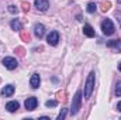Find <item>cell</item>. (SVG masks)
<instances>
[{
  "mask_svg": "<svg viewBox=\"0 0 121 120\" xmlns=\"http://www.w3.org/2000/svg\"><path fill=\"white\" fill-rule=\"evenodd\" d=\"M94 82H96V75H94V72H90L89 74V76H87V79H86V83H85V99L87 100V99H90L91 93H93V90H94Z\"/></svg>",
  "mask_w": 121,
  "mask_h": 120,
  "instance_id": "6da1fadb",
  "label": "cell"
},
{
  "mask_svg": "<svg viewBox=\"0 0 121 120\" xmlns=\"http://www.w3.org/2000/svg\"><path fill=\"white\" fill-rule=\"evenodd\" d=\"M80 105H82V90H78L73 96V100H72V109H70V115L75 116L78 115L79 109H80Z\"/></svg>",
  "mask_w": 121,
  "mask_h": 120,
  "instance_id": "7a4b0ae2",
  "label": "cell"
},
{
  "mask_svg": "<svg viewBox=\"0 0 121 120\" xmlns=\"http://www.w3.org/2000/svg\"><path fill=\"white\" fill-rule=\"evenodd\" d=\"M101 30H103V34H106V35H111V34H114V24H113V21L110 20V18H106V20H103V23H101Z\"/></svg>",
  "mask_w": 121,
  "mask_h": 120,
  "instance_id": "3957f363",
  "label": "cell"
},
{
  "mask_svg": "<svg viewBox=\"0 0 121 120\" xmlns=\"http://www.w3.org/2000/svg\"><path fill=\"white\" fill-rule=\"evenodd\" d=\"M1 64H3L7 69H10V71L16 69V68L18 66V62H17V60H16V58H13V57H6V58H3Z\"/></svg>",
  "mask_w": 121,
  "mask_h": 120,
  "instance_id": "277c9868",
  "label": "cell"
},
{
  "mask_svg": "<svg viewBox=\"0 0 121 120\" xmlns=\"http://www.w3.org/2000/svg\"><path fill=\"white\" fill-rule=\"evenodd\" d=\"M47 42L49 44V45H58V42H59V32L58 31H51L49 34H48V37H47Z\"/></svg>",
  "mask_w": 121,
  "mask_h": 120,
  "instance_id": "5b68a950",
  "label": "cell"
},
{
  "mask_svg": "<svg viewBox=\"0 0 121 120\" xmlns=\"http://www.w3.org/2000/svg\"><path fill=\"white\" fill-rule=\"evenodd\" d=\"M37 105H38V99H37V97H34V96L27 97V99H26V102H24V106H26V109H27V110H34V109L37 107Z\"/></svg>",
  "mask_w": 121,
  "mask_h": 120,
  "instance_id": "8992f818",
  "label": "cell"
},
{
  "mask_svg": "<svg viewBox=\"0 0 121 120\" xmlns=\"http://www.w3.org/2000/svg\"><path fill=\"white\" fill-rule=\"evenodd\" d=\"M35 7H37V10H39V11H45V10H48V7H49V1L48 0H35Z\"/></svg>",
  "mask_w": 121,
  "mask_h": 120,
  "instance_id": "52a82bcc",
  "label": "cell"
},
{
  "mask_svg": "<svg viewBox=\"0 0 121 120\" xmlns=\"http://www.w3.org/2000/svg\"><path fill=\"white\" fill-rule=\"evenodd\" d=\"M39 83H41L39 75H38V74H32V76H31V79H30V86L32 89H37V88L39 86Z\"/></svg>",
  "mask_w": 121,
  "mask_h": 120,
  "instance_id": "ba28073f",
  "label": "cell"
},
{
  "mask_svg": "<svg viewBox=\"0 0 121 120\" xmlns=\"http://www.w3.org/2000/svg\"><path fill=\"white\" fill-rule=\"evenodd\" d=\"M18 107H20V103H18V102H16V100H11V102H9V103L6 105L7 112H10V113L17 112V110H18Z\"/></svg>",
  "mask_w": 121,
  "mask_h": 120,
  "instance_id": "9c48e42d",
  "label": "cell"
},
{
  "mask_svg": "<svg viewBox=\"0 0 121 120\" xmlns=\"http://www.w3.org/2000/svg\"><path fill=\"white\" fill-rule=\"evenodd\" d=\"M108 48H114L117 52H121V40H111L107 42Z\"/></svg>",
  "mask_w": 121,
  "mask_h": 120,
  "instance_id": "30bf717a",
  "label": "cell"
},
{
  "mask_svg": "<svg viewBox=\"0 0 121 120\" xmlns=\"http://www.w3.org/2000/svg\"><path fill=\"white\" fill-rule=\"evenodd\" d=\"M83 34H85L86 37H89V38H93V37L96 35L94 28L91 27L90 24H85V26H83Z\"/></svg>",
  "mask_w": 121,
  "mask_h": 120,
  "instance_id": "8fae6325",
  "label": "cell"
},
{
  "mask_svg": "<svg viewBox=\"0 0 121 120\" xmlns=\"http://www.w3.org/2000/svg\"><path fill=\"white\" fill-rule=\"evenodd\" d=\"M34 32H35V35H37L38 38H42L44 34H45V27H44L42 24H35V27H34Z\"/></svg>",
  "mask_w": 121,
  "mask_h": 120,
  "instance_id": "7c38bea8",
  "label": "cell"
},
{
  "mask_svg": "<svg viewBox=\"0 0 121 120\" xmlns=\"http://www.w3.org/2000/svg\"><path fill=\"white\" fill-rule=\"evenodd\" d=\"M13 93H14V86H13V85H6V86L1 89V95L6 96V97H10Z\"/></svg>",
  "mask_w": 121,
  "mask_h": 120,
  "instance_id": "4fadbf2b",
  "label": "cell"
},
{
  "mask_svg": "<svg viewBox=\"0 0 121 120\" xmlns=\"http://www.w3.org/2000/svg\"><path fill=\"white\" fill-rule=\"evenodd\" d=\"M10 27L13 28L14 31H20L21 28H23V24L16 18V20H11V23H10Z\"/></svg>",
  "mask_w": 121,
  "mask_h": 120,
  "instance_id": "5bb4252c",
  "label": "cell"
},
{
  "mask_svg": "<svg viewBox=\"0 0 121 120\" xmlns=\"http://www.w3.org/2000/svg\"><path fill=\"white\" fill-rule=\"evenodd\" d=\"M96 9H97V6H96V3H93V1H90V3H87V7H86V10H87V13H94L96 11Z\"/></svg>",
  "mask_w": 121,
  "mask_h": 120,
  "instance_id": "9a60e30c",
  "label": "cell"
},
{
  "mask_svg": "<svg viewBox=\"0 0 121 120\" xmlns=\"http://www.w3.org/2000/svg\"><path fill=\"white\" fill-rule=\"evenodd\" d=\"M66 113H68V109H62V110H60V113L58 115V117H56V119H58V120H63L65 117H66Z\"/></svg>",
  "mask_w": 121,
  "mask_h": 120,
  "instance_id": "2e32d148",
  "label": "cell"
},
{
  "mask_svg": "<svg viewBox=\"0 0 121 120\" xmlns=\"http://www.w3.org/2000/svg\"><path fill=\"white\" fill-rule=\"evenodd\" d=\"M56 105H58L56 100H47V102H45V106H47V107H55Z\"/></svg>",
  "mask_w": 121,
  "mask_h": 120,
  "instance_id": "e0dca14e",
  "label": "cell"
},
{
  "mask_svg": "<svg viewBox=\"0 0 121 120\" xmlns=\"http://www.w3.org/2000/svg\"><path fill=\"white\" fill-rule=\"evenodd\" d=\"M9 11H10L11 14H17V11H18V10H17V7H16V6L10 4V6H9Z\"/></svg>",
  "mask_w": 121,
  "mask_h": 120,
  "instance_id": "ac0fdd59",
  "label": "cell"
},
{
  "mask_svg": "<svg viewBox=\"0 0 121 120\" xmlns=\"http://www.w3.org/2000/svg\"><path fill=\"white\" fill-rule=\"evenodd\" d=\"M116 95L117 96H121V81L117 83V86H116Z\"/></svg>",
  "mask_w": 121,
  "mask_h": 120,
  "instance_id": "d6986e66",
  "label": "cell"
},
{
  "mask_svg": "<svg viewBox=\"0 0 121 120\" xmlns=\"http://www.w3.org/2000/svg\"><path fill=\"white\" fill-rule=\"evenodd\" d=\"M116 17H117V20H118V23H120V26H121V10L116 13Z\"/></svg>",
  "mask_w": 121,
  "mask_h": 120,
  "instance_id": "ffe728a7",
  "label": "cell"
},
{
  "mask_svg": "<svg viewBox=\"0 0 121 120\" xmlns=\"http://www.w3.org/2000/svg\"><path fill=\"white\" fill-rule=\"evenodd\" d=\"M117 110L121 112V102H118V105H117Z\"/></svg>",
  "mask_w": 121,
  "mask_h": 120,
  "instance_id": "44dd1931",
  "label": "cell"
},
{
  "mask_svg": "<svg viewBox=\"0 0 121 120\" xmlns=\"http://www.w3.org/2000/svg\"><path fill=\"white\" fill-rule=\"evenodd\" d=\"M118 69H120V72H121V62H120V65H118Z\"/></svg>",
  "mask_w": 121,
  "mask_h": 120,
  "instance_id": "7402d4cb",
  "label": "cell"
},
{
  "mask_svg": "<svg viewBox=\"0 0 121 120\" xmlns=\"http://www.w3.org/2000/svg\"><path fill=\"white\" fill-rule=\"evenodd\" d=\"M117 1H118V3H121V0H117Z\"/></svg>",
  "mask_w": 121,
  "mask_h": 120,
  "instance_id": "603a6c76",
  "label": "cell"
}]
</instances>
